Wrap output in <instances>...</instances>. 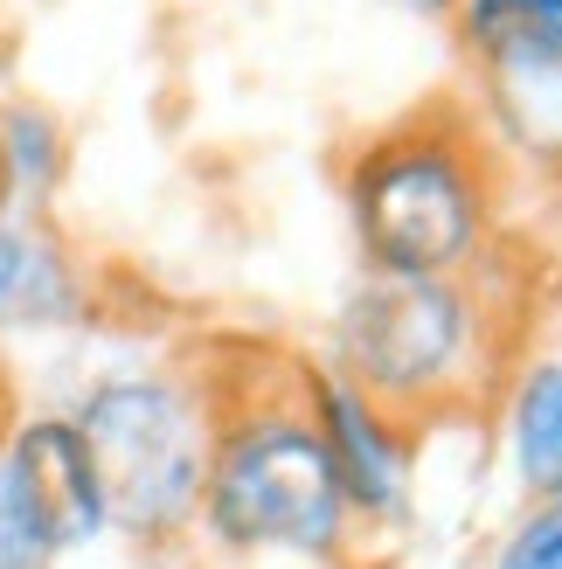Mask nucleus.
Here are the masks:
<instances>
[{"label":"nucleus","instance_id":"f257e3e1","mask_svg":"<svg viewBox=\"0 0 562 569\" xmlns=\"http://www.w3.org/2000/svg\"><path fill=\"white\" fill-rule=\"evenodd\" d=\"M202 528L230 556H341L348 542V493L333 472L313 417L299 410H250L215 431L202 479Z\"/></svg>","mask_w":562,"mask_h":569},{"label":"nucleus","instance_id":"ddd939ff","mask_svg":"<svg viewBox=\"0 0 562 569\" xmlns=\"http://www.w3.org/2000/svg\"><path fill=\"white\" fill-rule=\"evenodd\" d=\"M382 8H403V14H452L459 0H382Z\"/></svg>","mask_w":562,"mask_h":569},{"label":"nucleus","instance_id":"423d86ee","mask_svg":"<svg viewBox=\"0 0 562 569\" xmlns=\"http://www.w3.org/2000/svg\"><path fill=\"white\" fill-rule=\"evenodd\" d=\"M0 479H8L14 515L49 556L91 549L104 535V493L70 417H21L0 438Z\"/></svg>","mask_w":562,"mask_h":569},{"label":"nucleus","instance_id":"20e7f679","mask_svg":"<svg viewBox=\"0 0 562 569\" xmlns=\"http://www.w3.org/2000/svg\"><path fill=\"white\" fill-rule=\"evenodd\" d=\"M472 368V299L452 278H369L333 327V376L375 410L410 417L452 396Z\"/></svg>","mask_w":562,"mask_h":569},{"label":"nucleus","instance_id":"1a4fd4ad","mask_svg":"<svg viewBox=\"0 0 562 569\" xmlns=\"http://www.w3.org/2000/svg\"><path fill=\"white\" fill-rule=\"evenodd\" d=\"M70 312H77V284L63 258L28 230H14V222H0V320L49 327V320H70Z\"/></svg>","mask_w":562,"mask_h":569},{"label":"nucleus","instance_id":"6e6552de","mask_svg":"<svg viewBox=\"0 0 562 569\" xmlns=\"http://www.w3.org/2000/svg\"><path fill=\"white\" fill-rule=\"evenodd\" d=\"M508 459L535 500L562 493V361H535L508 403Z\"/></svg>","mask_w":562,"mask_h":569},{"label":"nucleus","instance_id":"9d476101","mask_svg":"<svg viewBox=\"0 0 562 569\" xmlns=\"http://www.w3.org/2000/svg\"><path fill=\"white\" fill-rule=\"evenodd\" d=\"M0 174H8V188L21 194H42L49 174H56V126L42 119V111H0Z\"/></svg>","mask_w":562,"mask_h":569},{"label":"nucleus","instance_id":"39448f33","mask_svg":"<svg viewBox=\"0 0 562 569\" xmlns=\"http://www.w3.org/2000/svg\"><path fill=\"white\" fill-rule=\"evenodd\" d=\"M459 42L480 63L493 132L562 174V0H459Z\"/></svg>","mask_w":562,"mask_h":569},{"label":"nucleus","instance_id":"0eeeda50","mask_svg":"<svg viewBox=\"0 0 562 569\" xmlns=\"http://www.w3.org/2000/svg\"><path fill=\"white\" fill-rule=\"evenodd\" d=\"M305 403H313V431L327 445L333 472H341L348 515L369 521H403L410 507V445L397 431V417L375 410L354 382H341L333 368L305 376Z\"/></svg>","mask_w":562,"mask_h":569},{"label":"nucleus","instance_id":"f03ea898","mask_svg":"<svg viewBox=\"0 0 562 569\" xmlns=\"http://www.w3.org/2000/svg\"><path fill=\"white\" fill-rule=\"evenodd\" d=\"M77 438L91 451L104 528L167 542L194 521L215 451L209 403L174 376H111L77 403Z\"/></svg>","mask_w":562,"mask_h":569},{"label":"nucleus","instance_id":"9b49d317","mask_svg":"<svg viewBox=\"0 0 562 569\" xmlns=\"http://www.w3.org/2000/svg\"><path fill=\"white\" fill-rule=\"evenodd\" d=\"M493 569H562V493L555 500H535L514 521V535L500 542Z\"/></svg>","mask_w":562,"mask_h":569},{"label":"nucleus","instance_id":"7ed1b4c3","mask_svg":"<svg viewBox=\"0 0 562 569\" xmlns=\"http://www.w3.org/2000/svg\"><path fill=\"white\" fill-rule=\"evenodd\" d=\"M361 258L382 278H452L486 237V194L465 147L438 132H397L348 174Z\"/></svg>","mask_w":562,"mask_h":569},{"label":"nucleus","instance_id":"f8f14e48","mask_svg":"<svg viewBox=\"0 0 562 569\" xmlns=\"http://www.w3.org/2000/svg\"><path fill=\"white\" fill-rule=\"evenodd\" d=\"M56 556L28 535V521L14 515V500H8V479H0V569H49Z\"/></svg>","mask_w":562,"mask_h":569}]
</instances>
